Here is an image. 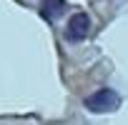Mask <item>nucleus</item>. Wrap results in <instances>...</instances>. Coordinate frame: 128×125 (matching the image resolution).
Masks as SVG:
<instances>
[{
    "instance_id": "nucleus-3",
    "label": "nucleus",
    "mask_w": 128,
    "mask_h": 125,
    "mask_svg": "<svg viewBox=\"0 0 128 125\" xmlns=\"http://www.w3.org/2000/svg\"><path fill=\"white\" fill-rule=\"evenodd\" d=\"M63 8H66V0H43L40 3V15L45 20H55Z\"/></svg>"
},
{
    "instance_id": "nucleus-1",
    "label": "nucleus",
    "mask_w": 128,
    "mask_h": 125,
    "mask_svg": "<svg viewBox=\"0 0 128 125\" xmlns=\"http://www.w3.org/2000/svg\"><path fill=\"white\" fill-rule=\"evenodd\" d=\"M83 105H86V110H90V113H96V115H100V113H113V110L120 108V95H118L113 88H100V90L90 93V95L83 100Z\"/></svg>"
},
{
    "instance_id": "nucleus-2",
    "label": "nucleus",
    "mask_w": 128,
    "mask_h": 125,
    "mask_svg": "<svg viewBox=\"0 0 128 125\" xmlns=\"http://www.w3.org/2000/svg\"><path fill=\"white\" fill-rule=\"evenodd\" d=\"M88 33H90V18H88V13H73L70 15V20H68V25H66V40L68 43H80V40H86L88 38Z\"/></svg>"
}]
</instances>
